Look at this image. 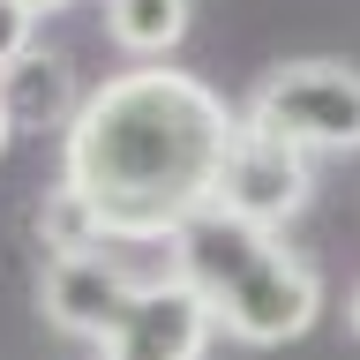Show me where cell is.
Instances as JSON below:
<instances>
[{
  "label": "cell",
  "mask_w": 360,
  "mask_h": 360,
  "mask_svg": "<svg viewBox=\"0 0 360 360\" xmlns=\"http://www.w3.org/2000/svg\"><path fill=\"white\" fill-rule=\"evenodd\" d=\"M240 112L188 68H128L83 98L60 135V180L105 218L112 240L165 248L210 210Z\"/></svg>",
  "instance_id": "cell-1"
},
{
  "label": "cell",
  "mask_w": 360,
  "mask_h": 360,
  "mask_svg": "<svg viewBox=\"0 0 360 360\" xmlns=\"http://www.w3.org/2000/svg\"><path fill=\"white\" fill-rule=\"evenodd\" d=\"M240 128L270 135V143H285V150H300V158L360 150V68H338V60L270 68L263 83L248 90Z\"/></svg>",
  "instance_id": "cell-2"
},
{
  "label": "cell",
  "mask_w": 360,
  "mask_h": 360,
  "mask_svg": "<svg viewBox=\"0 0 360 360\" xmlns=\"http://www.w3.org/2000/svg\"><path fill=\"white\" fill-rule=\"evenodd\" d=\"M315 315H323V278H315V263L270 240V255L218 300V330L240 338V345H292Z\"/></svg>",
  "instance_id": "cell-3"
},
{
  "label": "cell",
  "mask_w": 360,
  "mask_h": 360,
  "mask_svg": "<svg viewBox=\"0 0 360 360\" xmlns=\"http://www.w3.org/2000/svg\"><path fill=\"white\" fill-rule=\"evenodd\" d=\"M308 195H315V158H300V150H285V143H270V135L240 128L233 150H225V173H218L210 210L255 225V233H278L285 218L308 210Z\"/></svg>",
  "instance_id": "cell-4"
},
{
  "label": "cell",
  "mask_w": 360,
  "mask_h": 360,
  "mask_svg": "<svg viewBox=\"0 0 360 360\" xmlns=\"http://www.w3.org/2000/svg\"><path fill=\"white\" fill-rule=\"evenodd\" d=\"M210 330H218V308L195 285H180L173 270H158V278H143L128 323L98 345V360H202Z\"/></svg>",
  "instance_id": "cell-5"
},
{
  "label": "cell",
  "mask_w": 360,
  "mask_h": 360,
  "mask_svg": "<svg viewBox=\"0 0 360 360\" xmlns=\"http://www.w3.org/2000/svg\"><path fill=\"white\" fill-rule=\"evenodd\" d=\"M135 292H143V278H135L120 255H75V263H45V323H60L68 338H98L105 345L120 323H128Z\"/></svg>",
  "instance_id": "cell-6"
},
{
  "label": "cell",
  "mask_w": 360,
  "mask_h": 360,
  "mask_svg": "<svg viewBox=\"0 0 360 360\" xmlns=\"http://www.w3.org/2000/svg\"><path fill=\"white\" fill-rule=\"evenodd\" d=\"M263 255H270V233L225 218V210H202V218H188L173 240H165V270H173L180 285H195L210 308H218V300L240 285Z\"/></svg>",
  "instance_id": "cell-7"
},
{
  "label": "cell",
  "mask_w": 360,
  "mask_h": 360,
  "mask_svg": "<svg viewBox=\"0 0 360 360\" xmlns=\"http://www.w3.org/2000/svg\"><path fill=\"white\" fill-rule=\"evenodd\" d=\"M83 75H75V60L68 53H45V45H30L8 75H0V105H8V128L15 135H45V128H75V112H83Z\"/></svg>",
  "instance_id": "cell-8"
},
{
  "label": "cell",
  "mask_w": 360,
  "mask_h": 360,
  "mask_svg": "<svg viewBox=\"0 0 360 360\" xmlns=\"http://www.w3.org/2000/svg\"><path fill=\"white\" fill-rule=\"evenodd\" d=\"M105 38L128 60H165L188 38V0H105Z\"/></svg>",
  "instance_id": "cell-9"
},
{
  "label": "cell",
  "mask_w": 360,
  "mask_h": 360,
  "mask_svg": "<svg viewBox=\"0 0 360 360\" xmlns=\"http://www.w3.org/2000/svg\"><path fill=\"white\" fill-rule=\"evenodd\" d=\"M105 218L83 202V188H68V180H53L38 202V248L45 263H75V255H105Z\"/></svg>",
  "instance_id": "cell-10"
},
{
  "label": "cell",
  "mask_w": 360,
  "mask_h": 360,
  "mask_svg": "<svg viewBox=\"0 0 360 360\" xmlns=\"http://www.w3.org/2000/svg\"><path fill=\"white\" fill-rule=\"evenodd\" d=\"M38 22H45V15L30 8V0H0V75L38 45Z\"/></svg>",
  "instance_id": "cell-11"
},
{
  "label": "cell",
  "mask_w": 360,
  "mask_h": 360,
  "mask_svg": "<svg viewBox=\"0 0 360 360\" xmlns=\"http://www.w3.org/2000/svg\"><path fill=\"white\" fill-rule=\"evenodd\" d=\"M30 8H38V15H53V8H75V0H30Z\"/></svg>",
  "instance_id": "cell-12"
},
{
  "label": "cell",
  "mask_w": 360,
  "mask_h": 360,
  "mask_svg": "<svg viewBox=\"0 0 360 360\" xmlns=\"http://www.w3.org/2000/svg\"><path fill=\"white\" fill-rule=\"evenodd\" d=\"M8 143H15V128H8V105H0V150H8Z\"/></svg>",
  "instance_id": "cell-13"
},
{
  "label": "cell",
  "mask_w": 360,
  "mask_h": 360,
  "mask_svg": "<svg viewBox=\"0 0 360 360\" xmlns=\"http://www.w3.org/2000/svg\"><path fill=\"white\" fill-rule=\"evenodd\" d=\"M345 315H353V330H360V292H353V308H345Z\"/></svg>",
  "instance_id": "cell-14"
}]
</instances>
